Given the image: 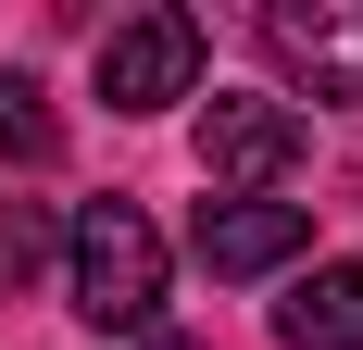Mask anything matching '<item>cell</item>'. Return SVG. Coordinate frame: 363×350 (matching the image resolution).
<instances>
[{
    "label": "cell",
    "instance_id": "cell-1",
    "mask_svg": "<svg viewBox=\"0 0 363 350\" xmlns=\"http://www.w3.org/2000/svg\"><path fill=\"white\" fill-rule=\"evenodd\" d=\"M63 250H75V313L101 338H150L163 325V225L138 201H88Z\"/></svg>",
    "mask_w": 363,
    "mask_h": 350
},
{
    "label": "cell",
    "instance_id": "cell-2",
    "mask_svg": "<svg viewBox=\"0 0 363 350\" xmlns=\"http://www.w3.org/2000/svg\"><path fill=\"white\" fill-rule=\"evenodd\" d=\"M101 101L113 113H176L201 101V13H125V26L101 38Z\"/></svg>",
    "mask_w": 363,
    "mask_h": 350
},
{
    "label": "cell",
    "instance_id": "cell-3",
    "mask_svg": "<svg viewBox=\"0 0 363 350\" xmlns=\"http://www.w3.org/2000/svg\"><path fill=\"white\" fill-rule=\"evenodd\" d=\"M301 163V113L289 101H201V175H213V201H263L276 175Z\"/></svg>",
    "mask_w": 363,
    "mask_h": 350
},
{
    "label": "cell",
    "instance_id": "cell-4",
    "mask_svg": "<svg viewBox=\"0 0 363 350\" xmlns=\"http://www.w3.org/2000/svg\"><path fill=\"white\" fill-rule=\"evenodd\" d=\"M263 50L313 101H363V0H276L263 13Z\"/></svg>",
    "mask_w": 363,
    "mask_h": 350
},
{
    "label": "cell",
    "instance_id": "cell-5",
    "mask_svg": "<svg viewBox=\"0 0 363 350\" xmlns=\"http://www.w3.org/2000/svg\"><path fill=\"white\" fill-rule=\"evenodd\" d=\"M301 238H313L301 201H201V225H188L201 276H276V263H301Z\"/></svg>",
    "mask_w": 363,
    "mask_h": 350
},
{
    "label": "cell",
    "instance_id": "cell-6",
    "mask_svg": "<svg viewBox=\"0 0 363 350\" xmlns=\"http://www.w3.org/2000/svg\"><path fill=\"white\" fill-rule=\"evenodd\" d=\"M276 338L289 350H363V263H313L276 300Z\"/></svg>",
    "mask_w": 363,
    "mask_h": 350
},
{
    "label": "cell",
    "instance_id": "cell-7",
    "mask_svg": "<svg viewBox=\"0 0 363 350\" xmlns=\"http://www.w3.org/2000/svg\"><path fill=\"white\" fill-rule=\"evenodd\" d=\"M50 150H63V125L38 101V75H0V163H50Z\"/></svg>",
    "mask_w": 363,
    "mask_h": 350
},
{
    "label": "cell",
    "instance_id": "cell-8",
    "mask_svg": "<svg viewBox=\"0 0 363 350\" xmlns=\"http://www.w3.org/2000/svg\"><path fill=\"white\" fill-rule=\"evenodd\" d=\"M50 250H63V238H50V213H38V201H0V288H26Z\"/></svg>",
    "mask_w": 363,
    "mask_h": 350
},
{
    "label": "cell",
    "instance_id": "cell-9",
    "mask_svg": "<svg viewBox=\"0 0 363 350\" xmlns=\"http://www.w3.org/2000/svg\"><path fill=\"white\" fill-rule=\"evenodd\" d=\"M150 350H201V338H188V325H150Z\"/></svg>",
    "mask_w": 363,
    "mask_h": 350
}]
</instances>
